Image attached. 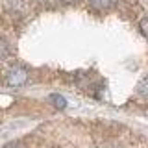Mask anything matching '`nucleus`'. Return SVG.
Masks as SVG:
<instances>
[{
    "instance_id": "1",
    "label": "nucleus",
    "mask_w": 148,
    "mask_h": 148,
    "mask_svg": "<svg viewBox=\"0 0 148 148\" xmlns=\"http://www.w3.org/2000/svg\"><path fill=\"white\" fill-rule=\"evenodd\" d=\"M28 82V71L24 67H13L6 74V83L11 87H21Z\"/></svg>"
},
{
    "instance_id": "2",
    "label": "nucleus",
    "mask_w": 148,
    "mask_h": 148,
    "mask_svg": "<svg viewBox=\"0 0 148 148\" xmlns=\"http://www.w3.org/2000/svg\"><path fill=\"white\" fill-rule=\"evenodd\" d=\"M91 6L95 9H100V11H104V9H109L111 6L115 4V0H89Z\"/></svg>"
},
{
    "instance_id": "3",
    "label": "nucleus",
    "mask_w": 148,
    "mask_h": 148,
    "mask_svg": "<svg viewBox=\"0 0 148 148\" xmlns=\"http://www.w3.org/2000/svg\"><path fill=\"white\" fill-rule=\"evenodd\" d=\"M50 100H52L54 106H56V108H59V109H63L65 106H67V100H65L63 96H59V95H52V96H50Z\"/></svg>"
},
{
    "instance_id": "4",
    "label": "nucleus",
    "mask_w": 148,
    "mask_h": 148,
    "mask_svg": "<svg viewBox=\"0 0 148 148\" xmlns=\"http://www.w3.org/2000/svg\"><path fill=\"white\" fill-rule=\"evenodd\" d=\"M8 56H9V46H8L6 41L0 39V59H6Z\"/></svg>"
},
{
    "instance_id": "5",
    "label": "nucleus",
    "mask_w": 148,
    "mask_h": 148,
    "mask_svg": "<svg viewBox=\"0 0 148 148\" xmlns=\"http://www.w3.org/2000/svg\"><path fill=\"white\" fill-rule=\"evenodd\" d=\"M139 95H143V96L146 95V76L141 80V83H139Z\"/></svg>"
},
{
    "instance_id": "6",
    "label": "nucleus",
    "mask_w": 148,
    "mask_h": 148,
    "mask_svg": "<svg viewBox=\"0 0 148 148\" xmlns=\"http://www.w3.org/2000/svg\"><path fill=\"white\" fill-rule=\"evenodd\" d=\"M141 34L146 35V18H141Z\"/></svg>"
},
{
    "instance_id": "7",
    "label": "nucleus",
    "mask_w": 148,
    "mask_h": 148,
    "mask_svg": "<svg viewBox=\"0 0 148 148\" xmlns=\"http://www.w3.org/2000/svg\"><path fill=\"white\" fill-rule=\"evenodd\" d=\"M4 148H22V145H18V143H9V145H6Z\"/></svg>"
}]
</instances>
